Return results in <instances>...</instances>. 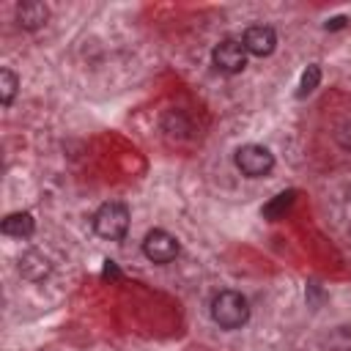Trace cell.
<instances>
[{"instance_id": "6da1fadb", "label": "cell", "mask_w": 351, "mask_h": 351, "mask_svg": "<svg viewBox=\"0 0 351 351\" xmlns=\"http://www.w3.org/2000/svg\"><path fill=\"white\" fill-rule=\"evenodd\" d=\"M211 318L222 329H239L250 318V302L239 291H219L211 299Z\"/></svg>"}, {"instance_id": "7a4b0ae2", "label": "cell", "mask_w": 351, "mask_h": 351, "mask_svg": "<svg viewBox=\"0 0 351 351\" xmlns=\"http://www.w3.org/2000/svg\"><path fill=\"white\" fill-rule=\"evenodd\" d=\"M93 230L101 236V239H110V241H121L129 230V208L118 200H110V203H101L99 211L93 214Z\"/></svg>"}, {"instance_id": "3957f363", "label": "cell", "mask_w": 351, "mask_h": 351, "mask_svg": "<svg viewBox=\"0 0 351 351\" xmlns=\"http://www.w3.org/2000/svg\"><path fill=\"white\" fill-rule=\"evenodd\" d=\"M236 167L250 176V178H261V176H269L271 167H274V154L266 148V145H258V143H247L236 151L233 156Z\"/></svg>"}, {"instance_id": "277c9868", "label": "cell", "mask_w": 351, "mask_h": 351, "mask_svg": "<svg viewBox=\"0 0 351 351\" xmlns=\"http://www.w3.org/2000/svg\"><path fill=\"white\" fill-rule=\"evenodd\" d=\"M211 60H214L217 71H222V74H239V71L247 66V49H244L241 41L225 38V41H219V44L214 47Z\"/></svg>"}, {"instance_id": "5b68a950", "label": "cell", "mask_w": 351, "mask_h": 351, "mask_svg": "<svg viewBox=\"0 0 351 351\" xmlns=\"http://www.w3.org/2000/svg\"><path fill=\"white\" fill-rule=\"evenodd\" d=\"M143 252L151 263H170L178 255V239L170 236L162 228H154L145 239H143Z\"/></svg>"}, {"instance_id": "8992f818", "label": "cell", "mask_w": 351, "mask_h": 351, "mask_svg": "<svg viewBox=\"0 0 351 351\" xmlns=\"http://www.w3.org/2000/svg\"><path fill=\"white\" fill-rule=\"evenodd\" d=\"M241 44H244V49H247L250 55L266 58V55H271L274 47H277V33H274L269 25H252V27H247Z\"/></svg>"}, {"instance_id": "52a82bcc", "label": "cell", "mask_w": 351, "mask_h": 351, "mask_svg": "<svg viewBox=\"0 0 351 351\" xmlns=\"http://www.w3.org/2000/svg\"><path fill=\"white\" fill-rule=\"evenodd\" d=\"M0 230H3L5 236H11V239H27V236H33V230H36V219H33L30 211H14V214H8V217L0 222Z\"/></svg>"}, {"instance_id": "ba28073f", "label": "cell", "mask_w": 351, "mask_h": 351, "mask_svg": "<svg viewBox=\"0 0 351 351\" xmlns=\"http://www.w3.org/2000/svg\"><path fill=\"white\" fill-rule=\"evenodd\" d=\"M19 274H22L25 280L38 282V280H44V277L49 274V261H47L38 250H27V252L19 255Z\"/></svg>"}, {"instance_id": "9c48e42d", "label": "cell", "mask_w": 351, "mask_h": 351, "mask_svg": "<svg viewBox=\"0 0 351 351\" xmlns=\"http://www.w3.org/2000/svg\"><path fill=\"white\" fill-rule=\"evenodd\" d=\"M47 16H49V8H47L44 3H36V0L22 3V5L16 8V22H19V27H25V30H38V27L47 22Z\"/></svg>"}, {"instance_id": "30bf717a", "label": "cell", "mask_w": 351, "mask_h": 351, "mask_svg": "<svg viewBox=\"0 0 351 351\" xmlns=\"http://www.w3.org/2000/svg\"><path fill=\"white\" fill-rule=\"evenodd\" d=\"M293 197H296V192L293 189H288V192H280V195H274L266 206H263V217L266 219H280L288 208H291V203H293Z\"/></svg>"}, {"instance_id": "8fae6325", "label": "cell", "mask_w": 351, "mask_h": 351, "mask_svg": "<svg viewBox=\"0 0 351 351\" xmlns=\"http://www.w3.org/2000/svg\"><path fill=\"white\" fill-rule=\"evenodd\" d=\"M16 85H19L16 74H14L11 69H0V101H3V107H8V104L14 101Z\"/></svg>"}, {"instance_id": "7c38bea8", "label": "cell", "mask_w": 351, "mask_h": 351, "mask_svg": "<svg viewBox=\"0 0 351 351\" xmlns=\"http://www.w3.org/2000/svg\"><path fill=\"white\" fill-rule=\"evenodd\" d=\"M318 80H321V69H318L315 63H310V66L304 69V74H302V82H299V96H307L310 90H315Z\"/></svg>"}, {"instance_id": "4fadbf2b", "label": "cell", "mask_w": 351, "mask_h": 351, "mask_svg": "<svg viewBox=\"0 0 351 351\" xmlns=\"http://www.w3.org/2000/svg\"><path fill=\"white\" fill-rule=\"evenodd\" d=\"M343 25H346V16H335V19H329L324 27H326V30H337V27H343Z\"/></svg>"}, {"instance_id": "5bb4252c", "label": "cell", "mask_w": 351, "mask_h": 351, "mask_svg": "<svg viewBox=\"0 0 351 351\" xmlns=\"http://www.w3.org/2000/svg\"><path fill=\"white\" fill-rule=\"evenodd\" d=\"M104 274H107V277H118V269L112 266V261H107V266H104Z\"/></svg>"}]
</instances>
